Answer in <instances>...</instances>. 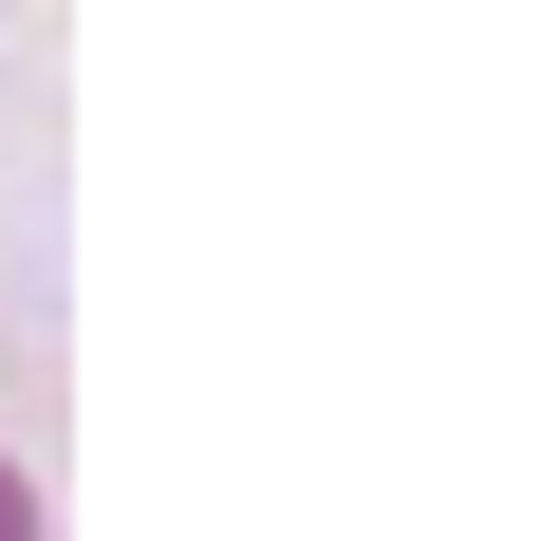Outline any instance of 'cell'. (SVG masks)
<instances>
[{
    "label": "cell",
    "instance_id": "6da1fadb",
    "mask_svg": "<svg viewBox=\"0 0 559 541\" xmlns=\"http://www.w3.org/2000/svg\"><path fill=\"white\" fill-rule=\"evenodd\" d=\"M0 541H57V522H38V485H20V448H0Z\"/></svg>",
    "mask_w": 559,
    "mask_h": 541
}]
</instances>
